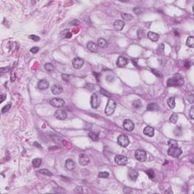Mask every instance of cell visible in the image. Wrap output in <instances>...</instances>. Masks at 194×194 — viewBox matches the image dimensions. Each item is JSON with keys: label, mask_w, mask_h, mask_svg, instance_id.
Returning <instances> with one entry per match:
<instances>
[{"label": "cell", "mask_w": 194, "mask_h": 194, "mask_svg": "<svg viewBox=\"0 0 194 194\" xmlns=\"http://www.w3.org/2000/svg\"><path fill=\"white\" fill-rule=\"evenodd\" d=\"M184 83V80L182 75L176 74L171 78H169L167 81L168 87H181Z\"/></svg>", "instance_id": "cell-1"}, {"label": "cell", "mask_w": 194, "mask_h": 194, "mask_svg": "<svg viewBox=\"0 0 194 194\" xmlns=\"http://www.w3.org/2000/svg\"><path fill=\"white\" fill-rule=\"evenodd\" d=\"M115 108H116L115 102L112 99H109L108 101V103L105 107V114L107 115H112L115 110Z\"/></svg>", "instance_id": "cell-2"}, {"label": "cell", "mask_w": 194, "mask_h": 194, "mask_svg": "<svg viewBox=\"0 0 194 194\" xmlns=\"http://www.w3.org/2000/svg\"><path fill=\"white\" fill-rule=\"evenodd\" d=\"M168 154L172 157L177 158L182 154V150L181 149L178 148V146L177 147H170L168 150Z\"/></svg>", "instance_id": "cell-3"}, {"label": "cell", "mask_w": 194, "mask_h": 194, "mask_svg": "<svg viewBox=\"0 0 194 194\" xmlns=\"http://www.w3.org/2000/svg\"><path fill=\"white\" fill-rule=\"evenodd\" d=\"M114 161L117 165L124 166V165H126L127 164L128 159L125 156H122V155H117V156H115Z\"/></svg>", "instance_id": "cell-4"}, {"label": "cell", "mask_w": 194, "mask_h": 194, "mask_svg": "<svg viewBox=\"0 0 194 194\" xmlns=\"http://www.w3.org/2000/svg\"><path fill=\"white\" fill-rule=\"evenodd\" d=\"M49 103L52 106L56 108H61L65 105V102L61 98H53L50 100Z\"/></svg>", "instance_id": "cell-5"}, {"label": "cell", "mask_w": 194, "mask_h": 194, "mask_svg": "<svg viewBox=\"0 0 194 194\" xmlns=\"http://www.w3.org/2000/svg\"><path fill=\"white\" fill-rule=\"evenodd\" d=\"M130 140L127 136L125 134H121L118 137V143L122 147H127L129 145Z\"/></svg>", "instance_id": "cell-6"}, {"label": "cell", "mask_w": 194, "mask_h": 194, "mask_svg": "<svg viewBox=\"0 0 194 194\" xmlns=\"http://www.w3.org/2000/svg\"><path fill=\"white\" fill-rule=\"evenodd\" d=\"M135 158L139 161H145L146 159V152L143 149H137L135 152Z\"/></svg>", "instance_id": "cell-7"}, {"label": "cell", "mask_w": 194, "mask_h": 194, "mask_svg": "<svg viewBox=\"0 0 194 194\" xmlns=\"http://www.w3.org/2000/svg\"><path fill=\"white\" fill-rule=\"evenodd\" d=\"M90 104L92 108H97L100 105V98L96 94H92L90 99Z\"/></svg>", "instance_id": "cell-8"}, {"label": "cell", "mask_w": 194, "mask_h": 194, "mask_svg": "<svg viewBox=\"0 0 194 194\" xmlns=\"http://www.w3.org/2000/svg\"><path fill=\"white\" fill-rule=\"evenodd\" d=\"M54 115L58 120H65L68 118L67 112L63 109H58L57 111H56Z\"/></svg>", "instance_id": "cell-9"}, {"label": "cell", "mask_w": 194, "mask_h": 194, "mask_svg": "<svg viewBox=\"0 0 194 194\" xmlns=\"http://www.w3.org/2000/svg\"><path fill=\"white\" fill-rule=\"evenodd\" d=\"M84 61L80 57H76L72 61V65L75 69H80L83 65Z\"/></svg>", "instance_id": "cell-10"}, {"label": "cell", "mask_w": 194, "mask_h": 194, "mask_svg": "<svg viewBox=\"0 0 194 194\" xmlns=\"http://www.w3.org/2000/svg\"><path fill=\"white\" fill-rule=\"evenodd\" d=\"M123 127L127 131H132L134 128V124L131 120L126 119L123 123Z\"/></svg>", "instance_id": "cell-11"}, {"label": "cell", "mask_w": 194, "mask_h": 194, "mask_svg": "<svg viewBox=\"0 0 194 194\" xmlns=\"http://www.w3.org/2000/svg\"><path fill=\"white\" fill-rule=\"evenodd\" d=\"M90 162V158L86 154H81L79 157V163L82 166H86Z\"/></svg>", "instance_id": "cell-12"}, {"label": "cell", "mask_w": 194, "mask_h": 194, "mask_svg": "<svg viewBox=\"0 0 194 194\" xmlns=\"http://www.w3.org/2000/svg\"><path fill=\"white\" fill-rule=\"evenodd\" d=\"M51 91L52 92V94L54 95H59L63 92V87L61 85L54 84L51 87Z\"/></svg>", "instance_id": "cell-13"}, {"label": "cell", "mask_w": 194, "mask_h": 194, "mask_svg": "<svg viewBox=\"0 0 194 194\" xmlns=\"http://www.w3.org/2000/svg\"><path fill=\"white\" fill-rule=\"evenodd\" d=\"M125 22H124L123 21H121V20H117L113 23L114 29L115 30H117V31H121V30H122L124 27H125Z\"/></svg>", "instance_id": "cell-14"}, {"label": "cell", "mask_w": 194, "mask_h": 194, "mask_svg": "<svg viewBox=\"0 0 194 194\" xmlns=\"http://www.w3.org/2000/svg\"><path fill=\"white\" fill-rule=\"evenodd\" d=\"M128 64V61L126 58L123 57V56H119L118 60H117V62H116V65L118 68H124Z\"/></svg>", "instance_id": "cell-15"}, {"label": "cell", "mask_w": 194, "mask_h": 194, "mask_svg": "<svg viewBox=\"0 0 194 194\" xmlns=\"http://www.w3.org/2000/svg\"><path fill=\"white\" fill-rule=\"evenodd\" d=\"M49 81H47L45 79H43V80H40L38 83V85H37V87L38 89H40L41 90H46L47 88H49Z\"/></svg>", "instance_id": "cell-16"}, {"label": "cell", "mask_w": 194, "mask_h": 194, "mask_svg": "<svg viewBox=\"0 0 194 194\" xmlns=\"http://www.w3.org/2000/svg\"><path fill=\"white\" fill-rule=\"evenodd\" d=\"M154 133L155 130L154 128L150 127V126H146L144 129H143V134L146 136H148L149 137H152L154 136Z\"/></svg>", "instance_id": "cell-17"}, {"label": "cell", "mask_w": 194, "mask_h": 194, "mask_svg": "<svg viewBox=\"0 0 194 194\" xmlns=\"http://www.w3.org/2000/svg\"><path fill=\"white\" fill-rule=\"evenodd\" d=\"M147 36L149 39L150 40H152V42H157L159 39V35L156 33H154L152 31H149L147 34Z\"/></svg>", "instance_id": "cell-18"}, {"label": "cell", "mask_w": 194, "mask_h": 194, "mask_svg": "<svg viewBox=\"0 0 194 194\" xmlns=\"http://www.w3.org/2000/svg\"><path fill=\"white\" fill-rule=\"evenodd\" d=\"M87 47L92 52H97V44L93 42H88L87 44Z\"/></svg>", "instance_id": "cell-19"}, {"label": "cell", "mask_w": 194, "mask_h": 194, "mask_svg": "<svg viewBox=\"0 0 194 194\" xmlns=\"http://www.w3.org/2000/svg\"><path fill=\"white\" fill-rule=\"evenodd\" d=\"M65 168L68 170H70V171L74 169L75 168V163H74V161L73 160H71V159H68L65 161Z\"/></svg>", "instance_id": "cell-20"}, {"label": "cell", "mask_w": 194, "mask_h": 194, "mask_svg": "<svg viewBox=\"0 0 194 194\" xmlns=\"http://www.w3.org/2000/svg\"><path fill=\"white\" fill-rule=\"evenodd\" d=\"M128 175H129V177L130 178L132 181H136L137 178L138 177L139 174H138V171H137V170H135V169H131L130 171H129V174Z\"/></svg>", "instance_id": "cell-21"}, {"label": "cell", "mask_w": 194, "mask_h": 194, "mask_svg": "<svg viewBox=\"0 0 194 194\" xmlns=\"http://www.w3.org/2000/svg\"><path fill=\"white\" fill-rule=\"evenodd\" d=\"M97 45L99 46L100 48L105 49V48H107V46H108V43H107V41L105 40V39L99 38L98 40V41H97Z\"/></svg>", "instance_id": "cell-22"}, {"label": "cell", "mask_w": 194, "mask_h": 194, "mask_svg": "<svg viewBox=\"0 0 194 194\" xmlns=\"http://www.w3.org/2000/svg\"><path fill=\"white\" fill-rule=\"evenodd\" d=\"M61 36L62 38H71L72 36V34L70 32V30L69 29H65L64 30H62L61 33Z\"/></svg>", "instance_id": "cell-23"}, {"label": "cell", "mask_w": 194, "mask_h": 194, "mask_svg": "<svg viewBox=\"0 0 194 194\" xmlns=\"http://www.w3.org/2000/svg\"><path fill=\"white\" fill-rule=\"evenodd\" d=\"M42 164V159L40 158H36L34 159L32 161V165L34 166V168H39Z\"/></svg>", "instance_id": "cell-24"}, {"label": "cell", "mask_w": 194, "mask_h": 194, "mask_svg": "<svg viewBox=\"0 0 194 194\" xmlns=\"http://www.w3.org/2000/svg\"><path fill=\"white\" fill-rule=\"evenodd\" d=\"M159 108V107L156 103H150L148 105V106H147V110L148 111H156V110H158Z\"/></svg>", "instance_id": "cell-25"}, {"label": "cell", "mask_w": 194, "mask_h": 194, "mask_svg": "<svg viewBox=\"0 0 194 194\" xmlns=\"http://www.w3.org/2000/svg\"><path fill=\"white\" fill-rule=\"evenodd\" d=\"M89 137L93 141H97L99 139V134L96 133V132L91 131L89 133Z\"/></svg>", "instance_id": "cell-26"}, {"label": "cell", "mask_w": 194, "mask_h": 194, "mask_svg": "<svg viewBox=\"0 0 194 194\" xmlns=\"http://www.w3.org/2000/svg\"><path fill=\"white\" fill-rule=\"evenodd\" d=\"M121 18L125 20V21H131L132 19L134 18V17L132 16L131 14H127V13H122L121 14Z\"/></svg>", "instance_id": "cell-27"}, {"label": "cell", "mask_w": 194, "mask_h": 194, "mask_svg": "<svg viewBox=\"0 0 194 194\" xmlns=\"http://www.w3.org/2000/svg\"><path fill=\"white\" fill-rule=\"evenodd\" d=\"M187 45L190 48L194 47V37L193 36L188 37V39L187 40Z\"/></svg>", "instance_id": "cell-28"}, {"label": "cell", "mask_w": 194, "mask_h": 194, "mask_svg": "<svg viewBox=\"0 0 194 194\" xmlns=\"http://www.w3.org/2000/svg\"><path fill=\"white\" fill-rule=\"evenodd\" d=\"M168 105L171 108H174L175 106V99L174 97H170L168 99Z\"/></svg>", "instance_id": "cell-29"}, {"label": "cell", "mask_w": 194, "mask_h": 194, "mask_svg": "<svg viewBox=\"0 0 194 194\" xmlns=\"http://www.w3.org/2000/svg\"><path fill=\"white\" fill-rule=\"evenodd\" d=\"M45 69L48 72H52L54 70H55V67H54V65L51 63H46L45 65Z\"/></svg>", "instance_id": "cell-30"}, {"label": "cell", "mask_w": 194, "mask_h": 194, "mask_svg": "<svg viewBox=\"0 0 194 194\" xmlns=\"http://www.w3.org/2000/svg\"><path fill=\"white\" fill-rule=\"evenodd\" d=\"M133 106H134V108H136V109H138V108H141L142 102L139 99H136L133 102Z\"/></svg>", "instance_id": "cell-31"}, {"label": "cell", "mask_w": 194, "mask_h": 194, "mask_svg": "<svg viewBox=\"0 0 194 194\" xmlns=\"http://www.w3.org/2000/svg\"><path fill=\"white\" fill-rule=\"evenodd\" d=\"M39 172L42 174H43V175H45V176H49V177L52 176V174L47 169H40V171H39Z\"/></svg>", "instance_id": "cell-32"}, {"label": "cell", "mask_w": 194, "mask_h": 194, "mask_svg": "<svg viewBox=\"0 0 194 194\" xmlns=\"http://www.w3.org/2000/svg\"><path fill=\"white\" fill-rule=\"evenodd\" d=\"M177 120H178V116H177V114H173L170 117V119H169L170 122L172 123V124H176L177 121Z\"/></svg>", "instance_id": "cell-33"}, {"label": "cell", "mask_w": 194, "mask_h": 194, "mask_svg": "<svg viewBox=\"0 0 194 194\" xmlns=\"http://www.w3.org/2000/svg\"><path fill=\"white\" fill-rule=\"evenodd\" d=\"M168 144L170 147H177L178 146V143L177 141L174 140V139H169Z\"/></svg>", "instance_id": "cell-34"}, {"label": "cell", "mask_w": 194, "mask_h": 194, "mask_svg": "<svg viewBox=\"0 0 194 194\" xmlns=\"http://www.w3.org/2000/svg\"><path fill=\"white\" fill-rule=\"evenodd\" d=\"M100 93L102 94L103 96H104L105 97H108V98H110L112 96V94L110 93V92H108L107 90H105V89H101L100 90Z\"/></svg>", "instance_id": "cell-35"}, {"label": "cell", "mask_w": 194, "mask_h": 194, "mask_svg": "<svg viewBox=\"0 0 194 194\" xmlns=\"http://www.w3.org/2000/svg\"><path fill=\"white\" fill-rule=\"evenodd\" d=\"M187 98L189 101L190 103H193V101H194V95L192 93V92H189L188 93H187Z\"/></svg>", "instance_id": "cell-36"}, {"label": "cell", "mask_w": 194, "mask_h": 194, "mask_svg": "<svg viewBox=\"0 0 194 194\" xmlns=\"http://www.w3.org/2000/svg\"><path fill=\"white\" fill-rule=\"evenodd\" d=\"M146 174L148 175V177L149 178H153L155 177V172L153 171V170L152 169H149L146 171Z\"/></svg>", "instance_id": "cell-37"}, {"label": "cell", "mask_w": 194, "mask_h": 194, "mask_svg": "<svg viewBox=\"0 0 194 194\" xmlns=\"http://www.w3.org/2000/svg\"><path fill=\"white\" fill-rule=\"evenodd\" d=\"M11 107V103H9V104H7L6 105H5L2 108V113H5L6 112H8L10 109Z\"/></svg>", "instance_id": "cell-38"}, {"label": "cell", "mask_w": 194, "mask_h": 194, "mask_svg": "<svg viewBox=\"0 0 194 194\" xmlns=\"http://www.w3.org/2000/svg\"><path fill=\"white\" fill-rule=\"evenodd\" d=\"M109 176V173L107 171H103V172H99V177L101 178H107Z\"/></svg>", "instance_id": "cell-39"}, {"label": "cell", "mask_w": 194, "mask_h": 194, "mask_svg": "<svg viewBox=\"0 0 194 194\" xmlns=\"http://www.w3.org/2000/svg\"><path fill=\"white\" fill-rule=\"evenodd\" d=\"M151 71H152V73H153L155 75H156V77H161L162 75H161V73L159 71H158V70H156V69H151Z\"/></svg>", "instance_id": "cell-40"}, {"label": "cell", "mask_w": 194, "mask_h": 194, "mask_svg": "<svg viewBox=\"0 0 194 194\" xmlns=\"http://www.w3.org/2000/svg\"><path fill=\"white\" fill-rule=\"evenodd\" d=\"M137 36H138V38H139V39H142V38L144 37V36H145V34H144V31H143V30L142 29L138 30V31H137Z\"/></svg>", "instance_id": "cell-41"}, {"label": "cell", "mask_w": 194, "mask_h": 194, "mask_svg": "<svg viewBox=\"0 0 194 194\" xmlns=\"http://www.w3.org/2000/svg\"><path fill=\"white\" fill-rule=\"evenodd\" d=\"M80 24V21L78 20H73L69 23V25L71 26H77Z\"/></svg>", "instance_id": "cell-42"}, {"label": "cell", "mask_w": 194, "mask_h": 194, "mask_svg": "<svg viewBox=\"0 0 194 194\" xmlns=\"http://www.w3.org/2000/svg\"><path fill=\"white\" fill-rule=\"evenodd\" d=\"M181 134H182V131H181V127H176V129L174 130V134H175L176 136H180Z\"/></svg>", "instance_id": "cell-43"}, {"label": "cell", "mask_w": 194, "mask_h": 194, "mask_svg": "<svg viewBox=\"0 0 194 194\" xmlns=\"http://www.w3.org/2000/svg\"><path fill=\"white\" fill-rule=\"evenodd\" d=\"M30 39H31V40H33L34 41H39L40 40V37H39L38 36H36V35H30L29 36Z\"/></svg>", "instance_id": "cell-44"}, {"label": "cell", "mask_w": 194, "mask_h": 194, "mask_svg": "<svg viewBox=\"0 0 194 194\" xmlns=\"http://www.w3.org/2000/svg\"><path fill=\"white\" fill-rule=\"evenodd\" d=\"M61 77H62L63 80L65 81V82H68L69 80H70V77H69V75H67V74H62Z\"/></svg>", "instance_id": "cell-45"}, {"label": "cell", "mask_w": 194, "mask_h": 194, "mask_svg": "<svg viewBox=\"0 0 194 194\" xmlns=\"http://www.w3.org/2000/svg\"><path fill=\"white\" fill-rule=\"evenodd\" d=\"M190 118H191V119H193V118H194V106H193V105L190 108Z\"/></svg>", "instance_id": "cell-46"}, {"label": "cell", "mask_w": 194, "mask_h": 194, "mask_svg": "<svg viewBox=\"0 0 194 194\" xmlns=\"http://www.w3.org/2000/svg\"><path fill=\"white\" fill-rule=\"evenodd\" d=\"M134 11L135 12L136 14H141L143 12V10L141 9H139V7H137V8H135V9H134Z\"/></svg>", "instance_id": "cell-47"}, {"label": "cell", "mask_w": 194, "mask_h": 194, "mask_svg": "<svg viewBox=\"0 0 194 194\" xmlns=\"http://www.w3.org/2000/svg\"><path fill=\"white\" fill-rule=\"evenodd\" d=\"M39 50H40V49L36 47V46H35V47H33L32 49H30V52H32L33 54H36L39 52Z\"/></svg>", "instance_id": "cell-48"}, {"label": "cell", "mask_w": 194, "mask_h": 194, "mask_svg": "<svg viewBox=\"0 0 194 194\" xmlns=\"http://www.w3.org/2000/svg\"><path fill=\"white\" fill-rule=\"evenodd\" d=\"M132 62H133V64L137 67V68H139V65H138V59L137 58H134V59H132Z\"/></svg>", "instance_id": "cell-49"}, {"label": "cell", "mask_w": 194, "mask_h": 194, "mask_svg": "<svg viewBox=\"0 0 194 194\" xmlns=\"http://www.w3.org/2000/svg\"><path fill=\"white\" fill-rule=\"evenodd\" d=\"M75 193H83V188L81 187H77L76 189H75Z\"/></svg>", "instance_id": "cell-50"}, {"label": "cell", "mask_w": 194, "mask_h": 194, "mask_svg": "<svg viewBox=\"0 0 194 194\" xmlns=\"http://www.w3.org/2000/svg\"><path fill=\"white\" fill-rule=\"evenodd\" d=\"M184 66H185L186 68H190V63L188 61H185V63H184Z\"/></svg>", "instance_id": "cell-51"}, {"label": "cell", "mask_w": 194, "mask_h": 194, "mask_svg": "<svg viewBox=\"0 0 194 194\" xmlns=\"http://www.w3.org/2000/svg\"><path fill=\"white\" fill-rule=\"evenodd\" d=\"M5 98H6V95L5 94H2L1 95V103L3 102V101L5 99Z\"/></svg>", "instance_id": "cell-52"}, {"label": "cell", "mask_w": 194, "mask_h": 194, "mask_svg": "<svg viewBox=\"0 0 194 194\" xmlns=\"http://www.w3.org/2000/svg\"><path fill=\"white\" fill-rule=\"evenodd\" d=\"M93 74L96 76V80H98V81H99V74H96V72H93Z\"/></svg>", "instance_id": "cell-53"}, {"label": "cell", "mask_w": 194, "mask_h": 194, "mask_svg": "<svg viewBox=\"0 0 194 194\" xmlns=\"http://www.w3.org/2000/svg\"><path fill=\"white\" fill-rule=\"evenodd\" d=\"M14 80H15V75H14V74H13V76L11 75V80L14 81Z\"/></svg>", "instance_id": "cell-54"}]
</instances>
